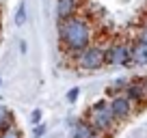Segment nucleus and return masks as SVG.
<instances>
[{"label": "nucleus", "instance_id": "nucleus-9", "mask_svg": "<svg viewBox=\"0 0 147 138\" xmlns=\"http://www.w3.org/2000/svg\"><path fill=\"white\" fill-rule=\"evenodd\" d=\"M132 63L138 65V67H145L147 65V43L138 39L132 46Z\"/></svg>", "mask_w": 147, "mask_h": 138}, {"label": "nucleus", "instance_id": "nucleus-13", "mask_svg": "<svg viewBox=\"0 0 147 138\" xmlns=\"http://www.w3.org/2000/svg\"><path fill=\"white\" fill-rule=\"evenodd\" d=\"M78 97H80V88L78 86H74V88H69V91H67V101H69V104H76Z\"/></svg>", "mask_w": 147, "mask_h": 138}, {"label": "nucleus", "instance_id": "nucleus-8", "mask_svg": "<svg viewBox=\"0 0 147 138\" xmlns=\"http://www.w3.org/2000/svg\"><path fill=\"white\" fill-rule=\"evenodd\" d=\"M125 95L130 97V101H132V104H138V101L145 99V86H143V78L132 80V82L128 84V88H125Z\"/></svg>", "mask_w": 147, "mask_h": 138}, {"label": "nucleus", "instance_id": "nucleus-11", "mask_svg": "<svg viewBox=\"0 0 147 138\" xmlns=\"http://www.w3.org/2000/svg\"><path fill=\"white\" fill-rule=\"evenodd\" d=\"M24 22H26V7L22 2L18 7V13H15V26H24Z\"/></svg>", "mask_w": 147, "mask_h": 138}, {"label": "nucleus", "instance_id": "nucleus-17", "mask_svg": "<svg viewBox=\"0 0 147 138\" xmlns=\"http://www.w3.org/2000/svg\"><path fill=\"white\" fill-rule=\"evenodd\" d=\"M143 86H145V97H147V78H143Z\"/></svg>", "mask_w": 147, "mask_h": 138}, {"label": "nucleus", "instance_id": "nucleus-12", "mask_svg": "<svg viewBox=\"0 0 147 138\" xmlns=\"http://www.w3.org/2000/svg\"><path fill=\"white\" fill-rule=\"evenodd\" d=\"M0 138H22V134H20V129H18V127H13V125H11L9 129L0 132Z\"/></svg>", "mask_w": 147, "mask_h": 138}, {"label": "nucleus", "instance_id": "nucleus-4", "mask_svg": "<svg viewBox=\"0 0 147 138\" xmlns=\"http://www.w3.org/2000/svg\"><path fill=\"white\" fill-rule=\"evenodd\" d=\"M128 63H132V46L115 43L106 50V65L121 67V65H128Z\"/></svg>", "mask_w": 147, "mask_h": 138}, {"label": "nucleus", "instance_id": "nucleus-10", "mask_svg": "<svg viewBox=\"0 0 147 138\" xmlns=\"http://www.w3.org/2000/svg\"><path fill=\"white\" fill-rule=\"evenodd\" d=\"M11 121H13V115H11V110L7 106H0V132H5V129H9L11 125Z\"/></svg>", "mask_w": 147, "mask_h": 138}, {"label": "nucleus", "instance_id": "nucleus-2", "mask_svg": "<svg viewBox=\"0 0 147 138\" xmlns=\"http://www.w3.org/2000/svg\"><path fill=\"white\" fill-rule=\"evenodd\" d=\"M87 121H89V125L100 134L110 132V129L115 127V123H117L115 115H113V108H110V101L102 99V101H97V104H93V106L89 108Z\"/></svg>", "mask_w": 147, "mask_h": 138}, {"label": "nucleus", "instance_id": "nucleus-3", "mask_svg": "<svg viewBox=\"0 0 147 138\" xmlns=\"http://www.w3.org/2000/svg\"><path fill=\"white\" fill-rule=\"evenodd\" d=\"M76 65L82 71H97L106 65V50L100 46H89L84 52L76 56Z\"/></svg>", "mask_w": 147, "mask_h": 138}, {"label": "nucleus", "instance_id": "nucleus-18", "mask_svg": "<svg viewBox=\"0 0 147 138\" xmlns=\"http://www.w3.org/2000/svg\"><path fill=\"white\" fill-rule=\"evenodd\" d=\"M0 30H2V26H0Z\"/></svg>", "mask_w": 147, "mask_h": 138}, {"label": "nucleus", "instance_id": "nucleus-14", "mask_svg": "<svg viewBox=\"0 0 147 138\" xmlns=\"http://www.w3.org/2000/svg\"><path fill=\"white\" fill-rule=\"evenodd\" d=\"M39 119H41V110H35V112H32V117H30V123H32V125L37 127V125L41 123Z\"/></svg>", "mask_w": 147, "mask_h": 138}, {"label": "nucleus", "instance_id": "nucleus-5", "mask_svg": "<svg viewBox=\"0 0 147 138\" xmlns=\"http://www.w3.org/2000/svg\"><path fill=\"white\" fill-rule=\"evenodd\" d=\"M110 108H113V115H115V119H128L130 115H132V108L134 104L130 101V97L125 95V93H119V95H115L113 99H110Z\"/></svg>", "mask_w": 147, "mask_h": 138}, {"label": "nucleus", "instance_id": "nucleus-16", "mask_svg": "<svg viewBox=\"0 0 147 138\" xmlns=\"http://www.w3.org/2000/svg\"><path fill=\"white\" fill-rule=\"evenodd\" d=\"M141 41H145V43H147V26L143 28V32H141Z\"/></svg>", "mask_w": 147, "mask_h": 138}, {"label": "nucleus", "instance_id": "nucleus-7", "mask_svg": "<svg viewBox=\"0 0 147 138\" xmlns=\"http://www.w3.org/2000/svg\"><path fill=\"white\" fill-rule=\"evenodd\" d=\"M71 138H102V134L95 132L89 125V121H78L71 129Z\"/></svg>", "mask_w": 147, "mask_h": 138}, {"label": "nucleus", "instance_id": "nucleus-6", "mask_svg": "<svg viewBox=\"0 0 147 138\" xmlns=\"http://www.w3.org/2000/svg\"><path fill=\"white\" fill-rule=\"evenodd\" d=\"M80 0H56V19L65 22V19L74 17L76 11H78Z\"/></svg>", "mask_w": 147, "mask_h": 138}, {"label": "nucleus", "instance_id": "nucleus-1", "mask_svg": "<svg viewBox=\"0 0 147 138\" xmlns=\"http://www.w3.org/2000/svg\"><path fill=\"white\" fill-rule=\"evenodd\" d=\"M59 37L69 54H80L91 46L93 32H91V26L87 24V19L74 15L65 22H59Z\"/></svg>", "mask_w": 147, "mask_h": 138}, {"label": "nucleus", "instance_id": "nucleus-15", "mask_svg": "<svg viewBox=\"0 0 147 138\" xmlns=\"http://www.w3.org/2000/svg\"><path fill=\"white\" fill-rule=\"evenodd\" d=\"M43 132H46V129H43V125H37V127H35V138H41Z\"/></svg>", "mask_w": 147, "mask_h": 138}]
</instances>
